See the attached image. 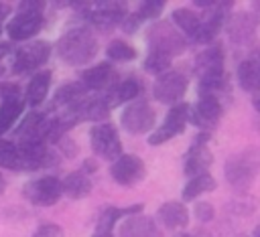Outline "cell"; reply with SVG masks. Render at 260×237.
I'll return each mask as SVG.
<instances>
[{
  "label": "cell",
  "mask_w": 260,
  "mask_h": 237,
  "mask_svg": "<svg viewBox=\"0 0 260 237\" xmlns=\"http://www.w3.org/2000/svg\"><path fill=\"white\" fill-rule=\"evenodd\" d=\"M98 53V38L87 26H73L57 41V55L71 67L87 65Z\"/></svg>",
  "instance_id": "6da1fadb"
},
{
  "label": "cell",
  "mask_w": 260,
  "mask_h": 237,
  "mask_svg": "<svg viewBox=\"0 0 260 237\" xmlns=\"http://www.w3.org/2000/svg\"><path fill=\"white\" fill-rule=\"evenodd\" d=\"M195 73L199 79V95H215L225 87L223 53L219 47H209L195 57Z\"/></svg>",
  "instance_id": "7a4b0ae2"
},
{
  "label": "cell",
  "mask_w": 260,
  "mask_h": 237,
  "mask_svg": "<svg viewBox=\"0 0 260 237\" xmlns=\"http://www.w3.org/2000/svg\"><path fill=\"white\" fill-rule=\"evenodd\" d=\"M146 43H148V49H154V51H162L171 57L175 55H181L185 49H187V41L185 36L175 28L173 22H167V20H156L148 32H146Z\"/></svg>",
  "instance_id": "3957f363"
},
{
  "label": "cell",
  "mask_w": 260,
  "mask_h": 237,
  "mask_svg": "<svg viewBox=\"0 0 260 237\" xmlns=\"http://www.w3.org/2000/svg\"><path fill=\"white\" fill-rule=\"evenodd\" d=\"M89 142H91V150L95 156L116 162L122 156V140L116 132V128L108 122L104 124H95L89 130Z\"/></svg>",
  "instance_id": "277c9868"
},
{
  "label": "cell",
  "mask_w": 260,
  "mask_h": 237,
  "mask_svg": "<svg viewBox=\"0 0 260 237\" xmlns=\"http://www.w3.org/2000/svg\"><path fill=\"white\" fill-rule=\"evenodd\" d=\"M221 113H223V107H221V101L217 99V95L205 93V95H199L195 105H189L187 120L201 132H211L219 124Z\"/></svg>",
  "instance_id": "5b68a950"
},
{
  "label": "cell",
  "mask_w": 260,
  "mask_h": 237,
  "mask_svg": "<svg viewBox=\"0 0 260 237\" xmlns=\"http://www.w3.org/2000/svg\"><path fill=\"white\" fill-rule=\"evenodd\" d=\"M187 93V77L181 71H167L152 83V95L156 101L167 105H179Z\"/></svg>",
  "instance_id": "8992f818"
},
{
  "label": "cell",
  "mask_w": 260,
  "mask_h": 237,
  "mask_svg": "<svg viewBox=\"0 0 260 237\" xmlns=\"http://www.w3.org/2000/svg\"><path fill=\"white\" fill-rule=\"evenodd\" d=\"M154 122H156V113L154 109L150 107V103L138 99V101H130L122 115H120V124L126 132L134 134V136H140V134H148L152 128H154Z\"/></svg>",
  "instance_id": "52a82bcc"
},
{
  "label": "cell",
  "mask_w": 260,
  "mask_h": 237,
  "mask_svg": "<svg viewBox=\"0 0 260 237\" xmlns=\"http://www.w3.org/2000/svg\"><path fill=\"white\" fill-rule=\"evenodd\" d=\"M260 170V160L252 152H242L225 162V178L236 188H246Z\"/></svg>",
  "instance_id": "ba28073f"
},
{
  "label": "cell",
  "mask_w": 260,
  "mask_h": 237,
  "mask_svg": "<svg viewBox=\"0 0 260 237\" xmlns=\"http://www.w3.org/2000/svg\"><path fill=\"white\" fill-rule=\"evenodd\" d=\"M49 55H51V45L47 41L26 43L24 47H20L14 53L12 71L14 73H30V71H37L39 67H43L47 63Z\"/></svg>",
  "instance_id": "9c48e42d"
},
{
  "label": "cell",
  "mask_w": 260,
  "mask_h": 237,
  "mask_svg": "<svg viewBox=\"0 0 260 237\" xmlns=\"http://www.w3.org/2000/svg\"><path fill=\"white\" fill-rule=\"evenodd\" d=\"M24 196L37 205V207H51L55 205L61 194H63V184L57 176H41L37 180L26 182V186L22 188Z\"/></svg>",
  "instance_id": "30bf717a"
},
{
  "label": "cell",
  "mask_w": 260,
  "mask_h": 237,
  "mask_svg": "<svg viewBox=\"0 0 260 237\" xmlns=\"http://www.w3.org/2000/svg\"><path fill=\"white\" fill-rule=\"evenodd\" d=\"M187 111H189V105L187 103H179V105H173L169 109V113L165 115V122L154 130V134L148 136V142L152 146H158V144H165L173 138H177L179 134L185 132V126H187Z\"/></svg>",
  "instance_id": "8fae6325"
},
{
  "label": "cell",
  "mask_w": 260,
  "mask_h": 237,
  "mask_svg": "<svg viewBox=\"0 0 260 237\" xmlns=\"http://www.w3.org/2000/svg\"><path fill=\"white\" fill-rule=\"evenodd\" d=\"M110 174L114 182L122 186H134L146 176V166L136 154H122L110 166Z\"/></svg>",
  "instance_id": "7c38bea8"
},
{
  "label": "cell",
  "mask_w": 260,
  "mask_h": 237,
  "mask_svg": "<svg viewBox=\"0 0 260 237\" xmlns=\"http://www.w3.org/2000/svg\"><path fill=\"white\" fill-rule=\"evenodd\" d=\"M225 32L228 38L236 45H248L254 41L258 30V16L254 12H236L230 18H225Z\"/></svg>",
  "instance_id": "4fadbf2b"
},
{
  "label": "cell",
  "mask_w": 260,
  "mask_h": 237,
  "mask_svg": "<svg viewBox=\"0 0 260 237\" xmlns=\"http://www.w3.org/2000/svg\"><path fill=\"white\" fill-rule=\"evenodd\" d=\"M209 136H211L209 132H201L195 138L191 150L187 152V158H185V174L191 176V178L193 176H199V174H207V168L213 162V154L207 148Z\"/></svg>",
  "instance_id": "5bb4252c"
},
{
  "label": "cell",
  "mask_w": 260,
  "mask_h": 237,
  "mask_svg": "<svg viewBox=\"0 0 260 237\" xmlns=\"http://www.w3.org/2000/svg\"><path fill=\"white\" fill-rule=\"evenodd\" d=\"M43 28V14L41 12H16L8 24H6V34L12 41H26Z\"/></svg>",
  "instance_id": "9a60e30c"
},
{
  "label": "cell",
  "mask_w": 260,
  "mask_h": 237,
  "mask_svg": "<svg viewBox=\"0 0 260 237\" xmlns=\"http://www.w3.org/2000/svg\"><path fill=\"white\" fill-rule=\"evenodd\" d=\"M81 83L85 89L93 91H110L116 85V71L110 63H98L85 71H81Z\"/></svg>",
  "instance_id": "2e32d148"
},
{
  "label": "cell",
  "mask_w": 260,
  "mask_h": 237,
  "mask_svg": "<svg viewBox=\"0 0 260 237\" xmlns=\"http://www.w3.org/2000/svg\"><path fill=\"white\" fill-rule=\"evenodd\" d=\"M120 237H162V231L156 227L152 217H146L140 213L122 221Z\"/></svg>",
  "instance_id": "e0dca14e"
},
{
  "label": "cell",
  "mask_w": 260,
  "mask_h": 237,
  "mask_svg": "<svg viewBox=\"0 0 260 237\" xmlns=\"http://www.w3.org/2000/svg\"><path fill=\"white\" fill-rule=\"evenodd\" d=\"M158 221L167 227V229H185L189 225V211L183 203L179 201H169L162 203L156 211Z\"/></svg>",
  "instance_id": "ac0fdd59"
},
{
  "label": "cell",
  "mask_w": 260,
  "mask_h": 237,
  "mask_svg": "<svg viewBox=\"0 0 260 237\" xmlns=\"http://www.w3.org/2000/svg\"><path fill=\"white\" fill-rule=\"evenodd\" d=\"M138 93H140V83L134 77H130V79H124V81L116 83L110 91L104 93V97H106V101L112 109V107H116L124 101H134Z\"/></svg>",
  "instance_id": "d6986e66"
},
{
  "label": "cell",
  "mask_w": 260,
  "mask_h": 237,
  "mask_svg": "<svg viewBox=\"0 0 260 237\" xmlns=\"http://www.w3.org/2000/svg\"><path fill=\"white\" fill-rule=\"evenodd\" d=\"M49 85H51V71H37L26 85V93H24L26 103L32 107L41 105L49 93Z\"/></svg>",
  "instance_id": "ffe728a7"
},
{
  "label": "cell",
  "mask_w": 260,
  "mask_h": 237,
  "mask_svg": "<svg viewBox=\"0 0 260 237\" xmlns=\"http://www.w3.org/2000/svg\"><path fill=\"white\" fill-rule=\"evenodd\" d=\"M238 83L252 95L260 91V59H248L238 67Z\"/></svg>",
  "instance_id": "44dd1931"
},
{
  "label": "cell",
  "mask_w": 260,
  "mask_h": 237,
  "mask_svg": "<svg viewBox=\"0 0 260 237\" xmlns=\"http://www.w3.org/2000/svg\"><path fill=\"white\" fill-rule=\"evenodd\" d=\"M61 184H63V194H67L69 199H83V196H87L91 192V180L81 170L69 172L61 180Z\"/></svg>",
  "instance_id": "7402d4cb"
},
{
  "label": "cell",
  "mask_w": 260,
  "mask_h": 237,
  "mask_svg": "<svg viewBox=\"0 0 260 237\" xmlns=\"http://www.w3.org/2000/svg\"><path fill=\"white\" fill-rule=\"evenodd\" d=\"M171 22L175 24L177 30L185 32L187 36L193 38V34L197 32V28L201 26V16L195 14L191 8H175L171 14Z\"/></svg>",
  "instance_id": "603a6c76"
},
{
  "label": "cell",
  "mask_w": 260,
  "mask_h": 237,
  "mask_svg": "<svg viewBox=\"0 0 260 237\" xmlns=\"http://www.w3.org/2000/svg\"><path fill=\"white\" fill-rule=\"evenodd\" d=\"M24 103L26 101L22 97H18V99H4L2 101V105H0V134L8 132L16 124V120L24 111Z\"/></svg>",
  "instance_id": "cb8c5ba5"
},
{
  "label": "cell",
  "mask_w": 260,
  "mask_h": 237,
  "mask_svg": "<svg viewBox=\"0 0 260 237\" xmlns=\"http://www.w3.org/2000/svg\"><path fill=\"white\" fill-rule=\"evenodd\" d=\"M215 186H217V182H215V178H213L211 174L193 176V178L185 184V188H183V201H195L197 196H201V194L213 190Z\"/></svg>",
  "instance_id": "d4e9b609"
},
{
  "label": "cell",
  "mask_w": 260,
  "mask_h": 237,
  "mask_svg": "<svg viewBox=\"0 0 260 237\" xmlns=\"http://www.w3.org/2000/svg\"><path fill=\"white\" fill-rule=\"evenodd\" d=\"M171 61H173V57H171V55H167V53H162V51L148 49V55H146V59H144L142 67H144V71H146V73H150V75H156V77H158V75H162V73H167V71H169Z\"/></svg>",
  "instance_id": "484cf974"
},
{
  "label": "cell",
  "mask_w": 260,
  "mask_h": 237,
  "mask_svg": "<svg viewBox=\"0 0 260 237\" xmlns=\"http://www.w3.org/2000/svg\"><path fill=\"white\" fill-rule=\"evenodd\" d=\"M0 166L10 168V170H22V160H20V150L14 142H8L0 138Z\"/></svg>",
  "instance_id": "4316f807"
},
{
  "label": "cell",
  "mask_w": 260,
  "mask_h": 237,
  "mask_svg": "<svg viewBox=\"0 0 260 237\" xmlns=\"http://www.w3.org/2000/svg\"><path fill=\"white\" fill-rule=\"evenodd\" d=\"M106 55L112 59V61H118V63H126V61H134L136 59V49L122 41V38H114L110 41L108 49H106Z\"/></svg>",
  "instance_id": "83f0119b"
},
{
  "label": "cell",
  "mask_w": 260,
  "mask_h": 237,
  "mask_svg": "<svg viewBox=\"0 0 260 237\" xmlns=\"http://www.w3.org/2000/svg\"><path fill=\"white\" fill-rule=\"evenodd\" d=\"M162 10H165V0H144V2H140L136 12L144 22V20H158Z\"/></svg>",
  "instance_id": "f1b7e54d"
},
{
  "label": "cell",
  "mask_w": 260,
  "mask_h": 237,
  "mask_svg": "<svg viewBox=\"0 0 260 237\" xmlns=\"http://www.w3.org/2000/svg\"><path fill=\"white\" fill-rule=\"evenodd\" d=\"M32 237H63V229L55 223H45L32 233Z\"/></svg>",
  "instance_id": "f546056e"
},
{
  "label": "cell",
  "mask_w": 260,
  "mask_h": 237,
  "mask_svg": "<svg viewBox=\"0 0 260 237\" xmlns=\"http://www.w3.org/2000/svg\"><path fill=\"white\" fill-rule=\"evenodd\" d=\"M140 24H142V18L138 16V12H132V14H126V16H124V20H122L120 26H122L124 32H134Z\"/></svg>",
  "instance_id": "4dcf8cb0"
},
{
  "label": "cell",
  "mask_w": 260,
  "mask_h": 237,
  "mask_svg": "<svg viewBox=\"0 0 260 237\" xmlns=\"http://www.w3.org/2000/svg\"><path fill=\"white\" fill-rule=\"evenodd\" d=\"M213 207L209 205V203H195V217L199 219V221H211L213 219Z\"/></svg>",
  "instance_id": "1f68e13d"
},
{
  "label": "cell",
  "mask_w": 260,
  "mask_h": 237,
  "mask_svg": "<svg viewBox=\"0 0 260 237\" xmlns=\"http://www.w3.org/2000/svg\"><path fill=\"white\" fill-rule=\"evenodd\" d=\"M0 97L2 99H18L20 87L16 83H0Z\"/></svg>",
  "instance_id": "d6a6232c"
},
{
  "label": "cell",
  "mask_w": 260,
  "mask_h": 237,
  "mask_svg": "<svg viewBox=\"0 0 260 237\" xmlns=\"http://www.w3.org/2000/svg\"><path fill=\"white\" fill-rule=\"evenodd\" d=\"M18 10L20 12H41L45 10V2L43 0H24L18 4Z\"/></svg>",
  "instance_id": "836d02e7"
},
{
  "label": "cell",
  "mask_w": 260,
  "mask_h": 237,
  "mask_svg": "<svg viewBox=\"0 0 260 237\" xmlns=\"http://www.w3.org/2000/svg\"><path fill=\"white\" fill-rule=\"evenodd\" d=\"M98 170V164L93 162V160H83V168H81V172H95Z\"/></svg>",
  "instance_id": "e575fe53"
},
{
  "label": "cell",
  "mask_w": 260,
  "mask_h": 237,
  "mask_svg": "<svg viewBox=\"0 0 260 237\" xmlns=\"http://www.w3.org/2000/svg\"><path fill=\"white\" fill-rule=\"evenodd\" d=\"M8 14H10V6L4 4V2H0V20H4Z\"/></svg>",
  "instance_id": "d590c367"
},
{
  "label": "cell",
  "mask_w": 260,
  "mask_h": 237,
  "mask_svg": "<svg viewBox=\"0 0 260 237\" xmlns=\"http://www.w3.org/2000/svg\"><path fill=\"white\" fill-rule=\"evenodd\" d=\"M10 53V43H0V61Z\"/></svg>",
  "instance_id": "8d00e7d4"
},
{
  "label": "cell",
  "mask_w": 260,
  "mask_h": 237,
  "mask_svg": "<svg viewBox=\"0 0 260 237\" xmlns=\"http://www.w3.org/2000/svg\"><path fill=\"white\" fill-rule=\"evenodd\" d=\"M252 105H254V109H256V111L260 113V91L252 95Z\"/></svg>",
  "instance_id": "74e56055"
},
{
  "label": "cell",
  "mask_w": 260,
  "mask_h": 237,
  "mask_svg": "<svg viewBox=\"0 0 260 237\" xmlns=\"http://www.w3.org/2000/svg\"><path fill=\"white\" fill-rule=\"evenodd\" d=\"M91 237H112V231H102V229H95Z\"/></svg>",
  "instance_id": "f35d334b"
},
{
  "label": "cell",
  "mask_w": 260,
  "mask_h": 237,
  "mask_svg": "<svg viewBox=\"0 0 260 237\" xmlns=\"http://www.w3.org/2000/svg\"><path fill=\"white\" fill-rule=\"evenodd\" d=\"M252 10H254V14L260 18V0H256V2H252Z\"/></svg>",
  "instance_id": "ab89813d"
},
{
  "label": "cell",
  "mask_w": 260,
  "mask_h": 237,
  "mask_svg": "<svg viewBox=\"0 0 260 237\" xmlns=\"http://www.w3.org/2000/svg\"><path fill=\"white\" fill-rule=\"evenodd\" d=\"M4 188H6V180H4V174L0 172V194L4 192Z\"/></svg>",
  "instance_id": "60d3db41"
},
{
  "label": "cell",
  "mask_w": 260,
  "mask_h": 237,
  "mask_svg": "<svg viewBox=\"0 0 260 237\" xmlns=\"http://www.w3.org/2000/svg\"><path fill=\"white\" fill-rule=\"evenodd\" d=\"M254 237H260V227H256V229H254Z\"/></svg>",
  "instance_id": "b9f144b4"
},
{
  "label": "cell",
  "mask_w": 260,
  "mask_h": 237,
  "mask_svg": "<svg viewBox=\"0 0 260 237\" xmlns=\"http://www.w3.org/2000/svg\"><path fill=\"white\" fill-rule=\"evenodd\" d=\"M175 237H191V235H187V233H179V235H175Z\"/></svg>",
  "instance_id": "7bdbcfd3"
}]
</instances>
